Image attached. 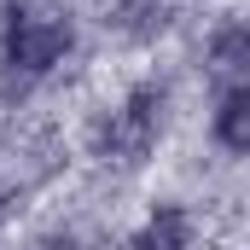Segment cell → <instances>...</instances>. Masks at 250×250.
Listing matches in <instances>:
<instances>
[{
    "label": "cell",
    "mask_w": 250,
    "mask_h": 250,
    "mask_svg": "<svg viewBox=\"0 0 250 250\" xmlns=\"http://www.w3.org/2000/svg\"><path fill=\"white\" fill-rule=\"evenodd\" d=\"M6 53H12V64H23V70H47V64H59L70 53V23L64 18H18Z\"/></svg>",
    "instance_id": "cell-1"
},
{
    "label": "cell",
    "mask_w": 250,
    "mask_h": 250,
    "mask_svg": "<svg viewBox=\"0 0 250 250\" xmlns=\"http://www.w3.org/2000/svg\"><path fill=\"white\" fill-rule=\"evenodd\" d=\"M215 140H221L227 151H250V82H239V87L221 99V111H215Z\"/></svg>",
    "instance_id": "cell-2"
},
{
    "label": "cell",
    "mask_w": 250,
    "mask_h": 250,
    "mask_svg": "<svg viewBox=\"0 0 250 250\" xmlns=\"http://www.w3.org/2000/svg\"><path fill=\"white\" fill-rule=\"evenodd\" d=\"M134 250H187V215L181 209H157L146 221V233L134 239Z\"/></svg>",
    "instance_id": "cell-3"
},
{
    "label": "cell",
    "mask_w": 250,
    "mask_h": 250,
    "mask_svg": "<svg viewBox=\"0 0 250 250\" xmlns=\"http://www.w3.org/2000/svg\"><path fill=\"white\" fill-rule=\"evenodd\" d=\"M215 70H250V29H227L215 41Z\"/></svg>",
    "instance_id": "cell-4"
}]
</instances>
